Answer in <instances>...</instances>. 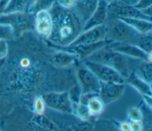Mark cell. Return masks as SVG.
Instances as JSON below:
<instances>
[{"label": "cell", "mask_w": 152, "mask_h": 131, "mask_svg": "<svg viewBox=\"0 0 152 131\" xmlns=\"http://www.w3.org/2000/svg\"><path fill=\"white\" fill-rule=\"evenodd\" d=\"M48 12L52 28L49 37L43 39L48 46H68L82 33L84 22L73 8H65L55 2Z\"/></svg>", "instance_id": "6da1fadb"}, {"label": "cell", "mask_w": 152, "mask_h": 131, "mask_svg": "<svg viewBox=\"0 0 152 131\" xmlns=\"http://www.w3.org/2000/svg\"><path fill=\"white\" fill-rule=\"evenodd\" d=\"M96 50L84 60L107 65L117 71L126 80L138 65L139 59H134L112 50L109 45Z\"/></svg>", "instance_id": "7a4b0ae2"}, {"label": "cell", "mask_w": 152, "mask_h": 131, "mask_svg": "<svg viewBox=\"0 0 152 131\" xmlns=\"http://www.w3.org/2000/svg\"><path fill=\"white\" fill-rule=\"evenodd\" d=\"M105 40L110 43H131L140 33L118 18H110L104 23Z\"/></svg>", "instance_id": "3957f363"}, {"label": "cell", "mask_w": 152, "mask_h": 131, "mask_svg": "<svg viewBox=\"0 0 152 131\" xmlns=\"http://www.w3.org/2000/svg\"><path fill=\"white\" fill-rule=\"evenodd\" d=\"M35 15L27 12L0 14V24H7L13 30L15 37L34 31Z\"/></svg>", "instance_id": "277c9868"}, {"label": "cell", "mask_w": 152, "mask_h": 131, "mask_svg": "<svg viewBox=\"0 0 152 131\" xmlns=\"http://www.w3.org/2000/svg\"><path fill=\"white\" fill-rule=\"evenodd\" d=\"M83 64L100 81L118 84H124L125 82V79L117 71L107 65L88 60H84Z\"/></svg>", "instance_id": "5b68a950"}, {"label": "cell", "mask_w": 152, "mask_h": 131, "mask_svg": "<svg viewBox=\"0 0 152 131\" xmlns=\"http://www.w3.org/2000/svg\"><path fill=\"white\" fill-rule=\"evenodd\" d=\"M140 18L151 21L152 18L145 15L140 10L132 5L124 2H115L108 4L107 18Z\"/></svg>", "instance_id": "8992f818"}, {"label": "cell", "mask_w": 152, "mask_h": 131, "mask_svg": "<svg viewBox=\"0 0 152 131\" xmlns=\"http://www.w3.org/2000/svg\"><path fill=\"white\" fill-rule=\"evenodd\" d=\"M77 77L81 94H99L100 88V81L84 64L78 68Z\"/></svg>", "instance_id": "52a82bcc"}, {"label": "cell", "mask_w": 152, "mask_h": 131, "mask_svg": "<svg viewBox=\"0 0 152 131\" xmlns=\"http://www.w3.org/2000/svg\"><path fill=\"white\" fill-rule=\"evenodd\" d=\"M43 98L48 107L62 113H72V103L68 92H51L45 94Z\"/></svg>", "instance_id": "ba28073f"}, {"label": "cell", "mask_w": 152, "mask_h": 131, "mask_svg": "<svg viewBox=\"0 0 152 131\" xmlns=\"http://www.w3.org/2000/svg\"><path fill=\"white\" fill-rule=\"evenodd\" d=\"M109 43L106 40H103L94 43L80 44L77 45H69L64 47H58L49 46L57 50L67 52L78 56L80 60H84L96 50L106 46Z\"/></svg>", "instance_id": "9c48e42d"}, {"label": "cell", "mask_w": 152, "mask_h": 131, "mask_svg": "<svg viewBox=\"0 0 152 131\" xmlns=\"http://www.w3.org/2000/svg\"><path fill=\"white\" fill-rule=\"evenodd\" d=\"M125 88L124 84L100 81V88L98 94L106 105L121 98Z\"/></svg>", "instance_id": "30bf717a"}, {"label": "cell", "mask_w": 152, "mask_h": 131, "mask_svg": "<svg viewBox=\"0 0 152 131\" xmlns=\"http://www.w3.org/2000/svg\"><path fill=\"white\" fill-rule=\"evenodd\" d=\"M108 45L114 51L129 57L143 61L151 62V54L146 53L134 44L128 43H110Z\"/></svg>", "instance_id": "8fae6325"}, {"label": "cell", "mask_w": 152, "mask_h": 131, "mask_svg": "<svg viewBox=\"0 0 152 131\" xmlns=\"http://www.w3.org/2000/svg\"><path fill=\"white\" fill-rule=\"evenodd\" d=\"M108 4L109 3L105 0L98 1L96 9L90 18L85 22L83 31L102 25L104 23L108 15Z\"/></svg>", "instance_id": "7c38bea8"}, {"label": "cell", "mask_w": 152, "mask_h": 131, "mask_svg": "<svg viewBox=\"0 0 152 131\" xmlns=\"http://www.w3.org/2000/svg\"><path fill=\"white\" fill-rule=\"evenodd\" d=\"M105 34L106 30L103 24L83 31L69 45L94 43L105 40Z\"/></svg>", "instance_id": "4fadbf2b"}, {"label": "cell", "mask_w": 152, "mask_h": 131, "mask_svg": "<svg viewBox=\"0 0 152 131\" xmlns=\"http://www.w3.org/2000/svg\"><path fill=\"white\" fill-rule=\"evenodd\" d=\"M52 28V21L48 11H43L37 13L34 17V31L43 39H47L50 36Z\"/></svg>", "instance_id": "5bb4252c"}, {"label": "cell", "mask_w": 152, "mask_h": 131, "mask_svg": "<svg viewBox=\"0 0 152 131\" xmlns=\"http://www.w3.org/2000/svg\"><path fill=\"white\" fill-rule=\"evenodd\" d=\"M77 55L62 51L58 50L50 59V63L57 68H65L74 64L79 60Z\"/></svg>", "instance_id": "9a60e30c"}, {"label": "cell", "mask_w": 152, "mask_h": 131, "mask_svg": "<svg viewBox=\"0 0 152 131\" xmlns=\"http://www.w3.org/2000/svg\"><path fill=\"white\" fill-rule=\"evenodd\" d=\"M99 0H77L73 8L85 22L96 9Z\"/></svg>", "instance_id": "2e32d148"}, {"label": "cell", "mask_w": 152, "mask_h": 131, "mask_svg": "<svg viewBox=\"0 0 152 131\" xmlns=\"http://www.w3.org/2000/svg\"><path fill=\"white\" fill-rule=\"evenodd\" d=\"M126 79L128 84L135 88L141 95L152 96L151 85L140 78L134 71L131 72Z\"/></svg>", "instance_id": "e0dca14e"}, {"label": "cell", "mask_w": 152, "mask_h": 131, "mask_svg": "<svg viewBox=\"0 0 152 131\" xmlns=\"http://www.w3.org/2000/svg\"><path fill=\"white\" fill-rule=\"evenodd\" d=\"M137 32L140 34H145L151 32L152 22L151 21L145 20L140 18H119Z\"/></svg>", "instance_id": "ac0fdd59"}, {"label": "cell", "mask_w": 152, "mask_h": 131, "mask_svg": "<svg viewBox=\"0 0 152 131\" xmlns=\"http://www.w3.org/2000/svg\"><path fill=\"white\" fill-rule=\"evenodd\" d=\"M33 0H10L2 14L27 12Z\"/></svg>", "instance_id": "d6986e66"}, {"label": "cell", "mask_w": 152, "mask_h": 131, "mask_svg": "<svg viewBox=\"0 0 152 131\" xmlns=\"http://www.w3.org/2000/svg\"><path fill=\"white\" fill-rule=\"evenodd\" d=\"M130 44L138 46L147 54H151L152 37L151 32L145 34H140Z\"/></svg>", "instance_id": "ffe728a7"}, {"label": "cell", "mask_w": 152, "mask_h": 131, "mask_svg": "<svg viewBox=\"0 0 152 131\" xmlns=\"http://www.w3.org/2000/svg\"><path fill=\"white\" fill-rule=\"evenodd\" d=\"M140 78L151 85L152 82V64L151 62L142 61L139 64L134 71Z\"/></svg>", "instance_id": "44dd1931"}, {"label": "cell", "mask_w": 152, "mask_h": 131, "mask_svg": "<svg viewBox=\"0 0 152 131\" xmlns=\"http://www.w3.org/2000/svg\"><path fill=\"white\" fill-rule=\"evenodd\" d=\"M55 2L56 0H33L29 5L27 12L36 15L40 11H48Z\"/></svg>", "instance_id": "7402d4cb"}, {"label": "cell", "mask_w": 152, "mask_h": 131, "mask_svg": "<svg viewBox=\"0 0 152 131\" xmlns=\"http://www.w3.org/2000/svg\"><path fill=\"white\" fill-rule=\"evenodd\" d=\"M87 106L91 116H99L104 110L105 104L99 97V94H95L89 100Z\"/></svg>", "instance_id": "603a6c76"}, {"label": "cell", "mask_w": 152, "mask_h": 131, "mask_svg": "<svg viewBox=\"0 0 152 131\" xmlns=\"http://www.w3.org/2000/svg\"><path fill=\"white\" fill-rule=\"evenodd\" d=\"M72 114L82 120H88L91 116L87 105L78 103H72Z\"/></svg>", "instance_id": "cb8c5ba5"}, {"label": "cell", "mask_w": 152, "mask_h": 131, "mask_svg": "<svg viewBox=\"0 0 152 131\" xmlns=\"http://www.w3.org/2000/svg\"><path fill=\"white\" fill-rule=\"evenodd\" d=\"M46 108V104L43 98V96L40 95H37L35 97L33 106V111L37 115H42L45 112Z\"/></svg>", "instance_id": "d4e9b609"}, {"label": "cell", "mask_w": 152, "mask_h": 131, "mask_svg": "<svg viewBox=\"0 0 152 131\" xmlns=\"http://www.w3.org/2000/svg\"><path fill=\"white\" fill-rule=\"evenodd\" d=\"M15 37L13 30L10 25L0 24V39L7 40H11Z\"/></svg>", "instance_id": "484cf974"}, {"label": "cell", "mask_w": 152, "mask_h": 131, "mask_svg": "<svg viewBox=\"0 0 152 131\" xmlns=\"http://www.w3.org/2000/svg\"><path fill=\"white\" fill-rule=\"evenodd\" d=\"M128 116L130 121H141L142 114L141 110L137 107H132L129 110Z\"/></svg>", "instance_id": "4316f807"}, {"label": "cell", "mask_w": 152, "mask_h": 131, "mask_svg": "<svg viewBox=\"0 0 152 131\" xmlns=\"http://www.w3.org/2000/svg\"><path fill=\"white\" fill-rule=\"evenodd\" d=\"M133 6L140 11L152 7V0H138Z\"/></svg>", "instance_id": "83f0119b"}, {"label": "cell", "mask_w": 152, "mask_h": 131, "mask_svg": "<svg viewBox=\"0 0 152 131\" xmlns=\"http://www.w3.org/2000/svg\"><path fill=\"white\" fill-rule=\"evenodd\" d=\"M77 0H56V2L62 7L71 8L75 5Z\"/></svg>", "instance_id": "f1b7e54d"}, {"label": "cell", "mask_w": 152, "mask_h": 131, "mask_svg": "<svg viewBox=\"0 0 152 131\" xmlns=\"http://www.w3.org/2000/svg\"><path fill=\"white\" fill-rule=\"evenodd\" d=\"M8 52L7 41L5 40L0 39V59L4 58Z\"/></svg>", "instance_id": "f546056e"}, {"label": "cell", "mask_w": 152, "mask_h": 131, "mask_svg": "<svg viewBox=\"0 0 152 131\" xmlns=\"http://www.w3.org/2000/svg\"><path fill=\"white\" fill-rule=\"evenodd\" d=\"M95 94H93V93L81 94L80 96L78 103L87 106V103H88L89 100L90 99V98Z\"/></svg>", "instance_id": "4dcf8cb0"}, {"label": "cell", "mask_w": 152, "mask_h": 131, "mask_svg": "<svg viewBox=\"0 0 152 131\" xmlns=\"http://www.w3.org/2000/svg\"><path fill=\"white\" fill-rule=\"evenodd\" d=\"M130 128L131 131H141L143 128L141 121H131Z\"/></svg>", "instance_id": "1f68e13d"}, {"label": "cell", "mask_w": 152, "mask_h": 131, "mask_svg": "<svg viewBox=\"0 0 152 131\" xmlns=\"http://www.w3.org/2000/svg\"><path fill=\"white\" fill-rule=\"evenodd\" d=\"M119 129L122 131H131L130 123L127 122H122L119 123Z\"/></svg>", "instance_id": "d6a6232c"}, {"label": "cell", "mask_w": 152, "mask_h": 131, "mask_svg": "<svg viewBox=\"0 0 152 131\" xmlns=\"http://www.w3.org/2000/svg\"><path fill=\"white\" fill-rule=\"evenodd\" d=\"M142 98L146 103V104L150 108H151L152 107V96L150 95H142Z\"/></svg>", "instance_id": "836d02e7"}, {"label": "cell", "mask_w": 152, "mask_h": 131, "mask_svg": "<svg viewBox=\"0 0 152 131\" xmlns=\"http://www.w3.org/2000/svg\"><path fill=\"white\" fill-rule=\"evenodd\" d=\"M10 0H0V14H2Z\"/></svg>", "instance_id": "e575fe53"}, {"label": "cell", "mask_w": 152, "mask_h": 131, "mask_svg": "<svg viewBox=\"0 0 152 131\" xmlns=\"http://www.w3.org/2000/svg\"><path fill=\"white\" fill-rule=\"evenodd\" d=\"M137 1L138 0H124V2L127 4L133 5L137 2Z\"/></svg>", "instance_id": "d590c367"}, {"label": "cell", "mask_w": 152, "mask_h": 131, "mask_svg": "<svg viewBox=\"0 0 152 131\" xmlns=\"http://www.w3.org/2000/svg\"><path fill=\"white\" fill-rule=\"evenodd\" d=\"M105 1H107L109 4L112 3V2H120V1L124 2V0H105Z\"/></svg>", "instance_id": "8d00e7d4"}, {"label": "cell", "mask_w": 152, "mask_h": 131, "mask_svg": "<svg viewBox=\"0 0 152 131\" xmlns=\"http://www.w3.org/2000/svg\"><path fill=\"white\" fill-rule=\"evenodd\" d=\"M4 58L5 57H4L2 59H0V68L2 66V65H3V63H4V61H5V59Z\"/></svg>", "instance_id": "74e56055"}]
</instances>
